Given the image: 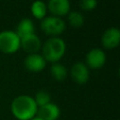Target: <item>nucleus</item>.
<instances>
[{
    "mask_svg": "<svg viewBox=\"0 0 120 120\" xmlns=\"http://www.w3.org/2000/svg\"><path fill=\"white\" fill-rule=\"evenodd\" d=\"M10 110L12 115L17 120H31L37 116L38 106L33 97L20 95L12 100Z\"/></svg>",
    "mask_w": 120,
    "mask_h": 120,
    "instance_id": "nucleus-1",
    "label": "nucleus"
},
{
    "mask_svg": "<svg viewBox=\"0 0 120 120\" xmlns=\"http://www.w3.org/2000/svg\"><path fill=\"white\" fill-rule=\"evenodd\" d=\"M42 56L45 61L51 63H57L65 54L66 43L60 38H50L43 45H41Z\"/></svg>",
    "mask_w": 120,
    "mask_h": 120,
    "instance_id": "nucleus-2",
    "label": "nucleus"
},
{
    "mask_svg": "<svg viewBox=\"0 0 120 120\" xmlns=\"http://www.w3.org/2000/svg\"><path fill=\"white\" fill-rule=\"evenodd\" d=\"M20 48L21 38L15 31L4 30L0 32V52L6 54H12Z\"/></svg>",
    "mask_w": 120,
    "mask_h": 120,
    "instance_id": "nucleus-3",
    "label": "nucleus"
},
{
    "mask_svg": "<svg viewBox=\"0 0 120 120\" xmlns=\"http://www.w3.org/2000/svg\"><path fill=\"white\" fill-rule=\"evenodd\" d=\"M65 22L60 17L56 16H46L40 22V29L48 36L56 37L61 35L65 31Z\"/></svg>",
    "mask_w": 120,
    "mask_h": 120,
    "instance_id": "nucleus-4",
    "label": "nucleus"
},
{
    "mask_svg": "<svg viewBox=\"0 0 120 120\" xmlns=\"http://www.w3.org/2000/svg\"><path fill=\"white\" fill-rule=\"evenodd\" d=\"M85 65L88 68L99 69L104 66L106 62V54L103 50L99 48H94L87 52L85 56Z\"/></svg>",
    "mask_w": 120,
    "mask_h": 120,
    "instance_id": "nucleus-5",
    "label": "nucleus"
},
{
    "mask_svg": "<svg viewBox=\"0 0 120 120\" xmlns=\"http://www.w3.org/2000/svg\"><path fill=\"white\" fill-rule=\"evenodd\" d=\"M120 42V30L117 27H110L104 31L101 37V44L104 48L112 50L116 48Z\"/></svg>",
    "mask_w": 120,
    "mask_h": 120,
    "instance_id": "nucleus-6",
    "label": "nucleus"
},
{
    "mask_svg": "<svg viewBox=\"0 0 120 120\" xmlns=\"http://www.w3.org/2000/svg\"><path fill=\"white\" fill-rule=\"evenodd\" d=\"M72 80L78 84H84L89 80V68L82 62H77L72 65L70 69Z\"/></svg>",
    "mask_w": 120,
    "mask_h": 120,
    "instance_id": "nucleus-7",
    "label": "nucleus"
},
{
    "mask_svg": "<svg viewBox=\"0 0 120 120\" xmlns=\"http://www.w3.org/2000/svg\"><path fill=\"white\" fill-rule=\"evenodd\" d=\"M24 68L31 72H40L46 66V61L41 54L31 53L28 54L23 61Z\"/></svg>",
    "mask_w": 120,
    "mask_h": 120,
    "instance_id": "nucleus-8",
    "label": "nucleus"
},
{
    "mask_svg": "<svg viewBox=\"0 0 120 120\" xmlns=\"http://www.w3.org/2000/svg\"><path fill=\"white\" fill-rule=\"evenodd\" d=\"M47 9L52 16L63 17L70 12V3L68 0H49Z\"/></svg>",
    "mask_w": 120,
    "mask_h": 120,
    "instance_id": "nucleus-9",
    "label": "nucleus"
},
{
    "mask_svg": "<svg viewBox=\"0 0 120 120\" xmlns=\"http://www.w3.org/2000/svg\"><path fill=\"white\" fill-rule=\"evenodd\" d=\"M60 108L53 102H50L44 106L38 108L37 116L43 120H57L60 117Z\"/></svg>",
    "mask_w": 120,
    "mask_h": 120,
    "instance_id": "nucleus-10",
    "label": "nucleus"
},
{
    "mask_svg": "<svg viewBox=\"0 0 120 120\" xmlns=\"http://www.w3.org/2000/svg\"><path fill=\"white\" fill-rule=\"evenodd\" d=\"M41 41L39 38L34 33L23 38H21V47L24 52L28 54L31 53H38V52L41 48Z\"/></svg>",
    "mask_w": 120,
    "mask_h": 120,
    "instance_id": "nucleus-11",
    "label": "nucleus"
},
{
    "mask_svg": "<svg viewBox=\"0 0 120 120\" xmlns=\"http://www.w3.org/2000/svg\"><path fill=\"white\" fill-rule=\"evenodd\" d=\"M35 31V25L34 22L31 19L29 18H24L20 21V22L17 25L16 29V34L21 38H23L25 36L34 34Z\"/></svg>",
    "mask_w": 120,
    "mask_h": 120,
    "instance_id": "nucleus-12",
    "label": "nucleus"
},
{
    "mask_svg": "<svg viewBox=\"0 0 120 120\" xmlns=\"http://www.w3.org/2000/svg\"><path fill=\"white\" fill-rule=\"evenodd\" d=\"M31 13L32 15L38 19V20H42L46 17L47 13V5L41 1V0H36L32 3L31 5Z\"/></svg>",
    "mask_w": 120,
    "mask_h": 120,
    "instance_id": "nucleus-13",
    "label": "nucleus"
},
{
    "mask_svg": "<svg viewBox=\"0 0 120 120\" xmlns=\"http://www.w3.org/2000/svg\"><path fill=\"white\" fill-rule=\"evenodd\" d=\"M50 72L51 75L52 76V78L58 82H62L67 78L68 75V70L66 68V67L60 63H53L50 68Z\"/></svg>",
    "mask_w": 120,
    "mask_h": 120,
    "instance_id": "nucleus-14",
    "label": "nucleus"
},
{
    "mask_svg": "<svg viewBox=\"0 0 120 120\" xmlns=\"http://www.w3.org/2000/svg\"><path fill=\"white\" fill-rule=\"evenodd\" d=\"M68 21L72 27H81L84 22V17L79 11H72L68 14Z\"/></svg>",
    "mask_w": 120,
    "mask_h": 120,
    "instance_id": "nucleus-15",
    "label": "nucleus"
},
{
    "mask_svg": "<svg viewBox=\"0 0 120 120\" xmlns=\"http://www.w3.org/2000/svg\"><path fill=\"white\" fill-rule=\"evenodd\" d=\"M34 100H35L38 108V107H41V106H44V105L52 102L51 101V95L47 91H45V90H39V91H38L36 93L35 97H34Z\"/></svg>",
    "mask_w": 120,
    "mask_h": 120,
    "instance_id": "nucleus-16",
    "label": "nucleus"
},
{
    "mask_svg": "<svg viewBox=\"0 0 120 120\" xmlns=\"http://www.w3.org/2000/svg\"><path fill=\"white\" fill-rule=\"evenodd\" d=\"M98 5V0H81L80 6L83 10L90 11L93 10Z\"/></svg>",
    "mask_w": 120,
    "mask_h": 120,
    "instance_id": "nucleus-17",
    "label": "nucleus"
},
{
    "mask_svg": "<svg viewBox=\"0 0 120 120\" xmlns=\"http://www.w3.org/2000/svg\"><path fill=\"white\" fill-rule=\"evenodd\" d=\"M31 120H43V119H41L40 117H38V116H35L33 119H31Z\"/></svg>",
    "mask_w": 120,
    "mask_h": 120,
    "instance_id": "nucleus-18",
    "label": "nucleus"
}]
</instances>
